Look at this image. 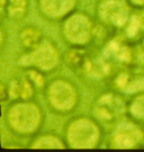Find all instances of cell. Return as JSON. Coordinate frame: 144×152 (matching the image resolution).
Listing matches in <instances>:
<instances>
[{"label": "cell", "mask_w": 144, "mask_h": 152, "mask_svg": "<svg viewBox=\"0 0 144 152\" xmlns=\"http://www.w3.org/2000/svg\"><path fill=\"white\" fill-rule=\"evenodd\" d=\"M4 121L8 131L19 137H33L42 129L45 115L34 99L11 102L4 109Z\"/></svg>", "instance_id": "obj_1"}, {"label": "cell", "mask_w": 144, "mask_h": 152, "mask_svg": "<svg viewBox=\"0 0 144 152\" xmlns=\"http://www.w3.org/2000/svg\"><path fill=\"white\" fill-rule=\"evenodd\" d=\"M102 125L92 116L77 115L64 125L63 137L68 149L90 150L99 148L102 141Z\"/></svg>", "instance_id": "obj_2"}, {"label": "cell", "mask_w": 144, "mask_h": 152, "mask_svg": "<svg viewBox=\"0 0 144 152\" xmlns=\"http://www.w3.org/2000/svg\"><path fill=\"white\" fill-rule=\"evenodd\" d=\"M44 99L48 108L55 115H70L78 108L81 95L75 81L65 77H58L46 83Z\"/></svg>", "instance_id": "obj_3"}, {"label": "cell", "mask_w": 144, "mask_h": 152, "mask_svg": "<svg viewBox=\"0 0 144 152\" xmlns=\"http://www.w3.org/2000/svg\"><path fill=\"white\" fill-rule=\"evenodd\" d=\"M96 23L87 12L75 10L61 20L60 34L64 43L72 48H88L95 39Z\"/></svg>", "instance_id": "obj_4"}, {"label": "cell", "mask_w": 144, "mask_h": 152, "mask_svg": "<svg viewBox=\"0 0 144 152\" xmlns=\"http://www.w3.org/2000/svg\"><path fill=\"white\" fill-rule=\"evenodd\" d=\"M128 100L122 92L109 89L99 94L91 107V116L104 126H115L127 117Z\"/></svg>", "instance_id": "obj_5"}, {"label": "cell", "mask_w": 144, "mask_h": 152, "mask_svg": "<svg viewBox=\"0 0 144 152\" xmlns=\"http://www.w3.org/2000/svg\"><path fill=\"white\" fill-rule=\"evenodd\" d=\"M63 62V53L50 38H44L36 48L23 52L17 60L20 68H35L48 75L55 71Z\"/></svg>", "instance_id": "obj_6"}, {"label": "cell", "mask_w": 144, "mask_h": 152, "mask_svg": "<svg viewBox=\"0 0 144 152\" xmlns=\"http://www.w3.org/2000/svg\"><path fill=\"white\" fill-rule=\"evenodd\" d=\"M128 0H98L96 5L97 20L114 32H122L133 12Z\"/></svg>", "instance_id": "obj_7"}, {"label": "cell", "mask_w": 144, "mask_h": 152, "mask_svg": "<svg viewBox=\"0 0 144 152\" xmlns=\"http://www.w3.org/2000/svg\"><path fill=\"white\" fill-rule=\"evenodd\" d=\"M107 148L117 150H134L144 148V127L129 117H125L113 126Z\"/></svg>", "instance_id": "obj_8"}, {"label": "cell", "mask_w": 144, "mask_h": 152, "mask_svg": "<svg viewBox=\"0 0 144 152\" xmlns=\"http://www.w3.org/2000/svg\"><path fill=\"white\" fill-rule=\"evenodd\" d=\"M110 89L123 95H135L144 92V69L142 68H119L108 78Z\"/></svg>", "instance_id": "obj_9"}, {"label": "cell", "mask_w": 144, "mask_h": 152, "mask_svg": "<svg viewBox=\"0 0 144 152\" xmlns=\"http://www.w3.org/2000/svg\"><path fill=\"white\" fill-rule=\"evenodd\" d=\"M79 0H36V6L45 19L50 22H61L77 10Z\"/></svg>", "instance_id": "obj_10"}, {"label": "cell", "mask_w": 144, "mask_h": 152, "mask_svg": "<svg viewBox=\"0 0 144 152\" xmlns=\"http://www.w3.org/2000/svg\"><path fill=\"white\" fill-rule=\"evenodd\" d=\"M6 87L8 92V99L10 102L34 99V96L37 92V89L34 86V83L24 72L20 76L12 77L6 83Z\"/></svg>", "instance_id": "obj_11"}, {"label": "cell", "mask_w": 144, "mask_h": 152, "mask_svg": "<svg viewBox=\"0 0 144 152\" xmlns=\"http://www.w3.org/2000/svg\"><path fill=\"white\" fill-rule=\"evenodd\" d=\"M1 12L10 22L19 23L28 15L29 0H0Z\"/></svg>", "instance_id": "obj_12"}, {"label": "cell", "mask_w": 144, "mask_h": 152, "mask_svg": "<svg viewBox=\"0 0 144 152\" xmlns=\"http://www.w3.org/2000/svg\"><path fill=\"white\" fill-rule=\"evenodd\" d=\"M122 33L129 41L141 43L144 38V7L134 8L131 18Z\"/></svg>", "instance_id": "obj_13"}, {"label": "cell", "mask_w": 144, "mask_h": 152, "mask_svg": "<svg viewBox=\"0 0 144 152\" xmlns=\"http://www.w3.org/2000/svg\"><path fill=\"white\" fill-rule=\"evenodd\" d=\"M27 147L29 149H68L63 136L55 132H43L33 136Z\"/></svg>", "instance_id": "obj_14"}, {"label": "cell", "mask_w": 144, "mask_h": 152, "mask_svg": "<svg viewBox=\"0 0 144 152\" xmlns=\"http://www.w3.org/2000/svg\"><path fill=\"white\" fill-rule=\"evenodd\" d=\"M45 38L42 29L34 25H27L23 27L18 33V43L23 52L31 51L36 48Z\"/></svg>", "instance_id": "obj_15"}, {"label": "cell", "mask_w": 144, "mask_h": 152, "mask_svg": "<svg viewBox=\"0 0 144 152\" xmlns=\"http://www.w3.org/2000/svg\"><path fill=\"white\" fill-rule=\"evenodd\" d=\"M89 52L87 48H72L63 53V63L75 72H80L88 59Z\"/></svg>", "instance_id": "obj_16"}, {"label": "cell", "mask_w": 144, "mask_h": 152, "mask_svg": "<svg viewBox=\"0 0 144 152\" xmlns=\"http://www.w3.org/2000/svg\"><path fill=\"white\" fill-rule=\"evenodd\" d=\"M127 117L144 126V92L135 94L128 100Z\"/></svg>", "instance_id": "obj_17"}, {"label": "cell", "mask_w": 144, "mask_h": 152, "mask_svg": "<svg viewBox=\"0 0 144 152\" xmlns=\"http://www.w3.org/2000/svg\"><path fill=\"white\" fill-rule=\"evenodd\" d=\"M26 75L31 81L34 83V86L36 87L37 91H44V89L46 87V79H45V73H43L42 71L37 70L35 68H24L23 71Z\"/></svg>", "instance_id": "obj_18"}, {"label": "cell", "mask_w": 144, "mask_h": 152, "mask_svg": "<svg viewBox=\"0 0 144 152\" xmlns=\"http://www.w3.org/2000/svg\"><path fill=\"white\" fill-rule=\"evenodd\" d=\"M0 90H1V96H0V100H1V104L4 105V104L8 100L9 102V99H8V92H7V87H6V83H1V88H0Z\"/></svg>", "instance_id": "obj_19"}, {"label": "cell", "mask_w": 144, "mask_h": 152, "mask_svg": "<svg viewBox=\"0 0 144 152\" xmlns=\"http://www.w3.org/2000/svg\"><path fill=\"white\" fill-rule=\"evenodd\" d=\"M129 4L133 6V8H143L144 0H128Z\"/></svg>", "instance_id": "obj_20"}, {"label": "cell", "mask_w": 144, "mask_h": 152, "mask_svg": "<svg viewBox=\"0 0 144 152\" xmlns=\"http://www.w3.org/2000/svg\"><path fill=\"white\" fill-rule=\"evenodd\" d=\"M0 36H1V49H4V46H5L6 44V41H5V37H6V32H5V28L4 26L1 27V33H0Z\"/></svg>", "instance_id": "obj_21"}, {"label": "cell", "mask_w": 144, "mask_h": 152, "mask_svg": "<svg viewBox=\"0 0 144 152\" xmlns=\"http://www.w3.org/2000/svg\"><path fill=\"white\" fill-rule=\"evenodd\" d=\"M141 44H142V46H143V48H144V38H143V39H142V41H141Z\"/></svg>", "instance_id": "obj_22"}, {"label": "cell", "mask_w": 144, "mask_h": 152, "mask_svg": "<svg viewBox=\"0 0 144 152\" xmlns=\"http://www.w3.org/2000/svg\"><path fill=\"white\" fill-rule=\"evenodd\" d=\"M143 127H144V126H143Z\"/></svg>", "instance_id": "obj_23"}]
</instances>
